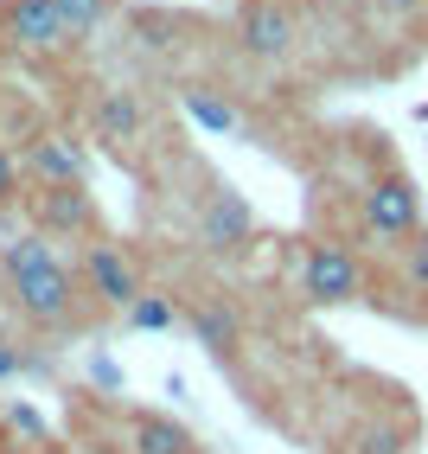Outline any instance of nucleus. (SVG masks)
<instances>
[{
    "mask_svg": "<svg viewBox=\"0 0 428 454\" xmlns=\"http://www.w3.org/2000/svg\"><path fill=\"white\" fill-rule=\"evenodd\" d=\"M13 372H19V352H13L7 340H0V378H13Z\"/></svg>",
    "mask_w": 428,
    "mask_h": 454,
    "instance_id": "obj_20",
    "label": "nucleus"
},
{
    "mask_svg": "<svg viewBox=\"0 0 428 454\" xmlns=\"http://www.w3.org/2000/svg\"><path fill=\"white\" fill-rule=\"evenodd\" d=\"M103 13H109V0H58V20L71 26V39L97 33V26H103Z\"/></svg>",
    "mask_w": 428,
    "mask_h": 454,
    "instance_id": "obj_14",
    "label": "nucleus"
},
{
    "mask_svg": "<svg viewBox=\"0 0 428 454\" xmlns=\"http://www.w3.org/2000/svg\"><path fill=\"white\" fill-rule=\"evenodd\" d=\"M26 167H33L39 186H83V147L71 135H39L33 141V154H26Z\"/></svg>",
    "mask_w": 428,
    "mask_h": 454,
    "instance_id": "obj_9",
    "label": "nucleus"
},
{
    "mask_svg": "<svg viewBox=\"0 0 428 454\" xmlns=\"http://www.w3.org/2000/svg\"><path fill=\"white\" fill-rule=\"evenodd\" d=\"M83 288L97 294L103 308H121V314H128L135 301L147 294V288H141L135 256L121 250V244H89V250H83Z\"/></svg>",
    "mask_w": 428,
    "mask_h": 454,
    "instance_id": "obj_5",
    "label": "nucleus"
},
{
    "mask_svg": "<svg viewBox=\"0 0 428 454\" xmlns=\"http://www.w3.org/2000/svg\"><path fill=\"white\" fill-rule=\"evenodd\" d=\"M33 218H39V237L45 231H77V237H89L97 231V199H89L83 186H39L33 192Z\"/></svg>",
    "mask_w": 428,
    "mask_h": 454,
    "instance_id": "obj_7",
    "label": "nucleus"
},
{
    "mask_svg": "<svg viewBox=\"0 0 428 454\" xmlns=\"http://www.w3.org/2000/svg\"><path fill=\"white\" fill-rule=\"evenodd\" d=\"M358 218L371 237H384V244H403V237L422 231V192L409 173H377L371 186H364L358 199Z\"/></svg>",
    "mask_w": 428,
    "mask_h": 454,
    "instance_id": "obj_2",
    "label": "nucleus"
},
{
    "mask_svg": "<svg viewBox=\"0 0 428 454\" xmlns=\"http://www.w3.org/2000/svg\"><path fill=\"white\" fill-rule=\"evenodd\" d=\"M250 231H256V218H250V205H243V192H230V186H218L205 199V211H198V237L211 250H243L250 244Z\"/></svg>",
    "mask_w": 428,
    "mask_h": 454,
    "instance_id": "obj_8",
    "label": "nucleus"
},
{
    "mask_svg": "<svg viewBox=\"0 0 428 454\" xmlns=\"http://www.w3.org/2000/svg\"><path fill=\"white\" fill-rule=\"evenodd\" d=\"M7 199H19V160L0 147V205H7Z\"/></svg>",
    "mask_w": 428,
    "mask_h": 454,
    "instance_id": "obj_18",
    "label": "nucleus"
},
{
    "mask_svg": "<svg viewBox=\"0 0 428 454\" xmlns=\"http://www.w3.org/2000/svg\"><path fill=\"white\" fill-rule=\"evenodd\" d=\"M237 39L250 58H288L294 45V13H288V0H250L237 20Z\"/></svg>",
    "mask_w": 428,
    "mask_h": 454,
    "instance_id": "obj_6",
    "label": "nucleus"
},
{
    "mask_svg": "<svg viewBox=\"0 0 428 454\" xmlns=\"http://www.w3.org/2000/svg\"><path fill=\"white\" fill-rule=\"evenodd\" d=\"M0 33L33 58H51L71 45V26L58 20V0H0Z\"/></svg>",
    "mask_w": 428,
    "mask_h": 454,
    "instance_id": "obj_4",
    "label": "nucleus"
},
{
    "mask_svg": "<svg viewBox=\"0 0 428 454\" xmlns=\"http://www.w3.org/2000/svg\"><path fill=\"white\" fill-rule=\"evenodd\" d=\"M300 294H307L314 308H346V301L364 294V262L346 244H314L300 256Z\"/></svg>",
    "mask_w": 428,
    "mask_h": 454,
    "instance_id": "obj_3",
    "label": "nucleus"
},
{
    "mask_svg": "<svg viewBox=\"0 0 428 454\" xmlns=\"http://www.w3.org/2000/svg\"><path fill=\"white\" fill-rule=\"evenodd\" d=\"M141 97H128V90H103L97 97V135L103 141H135L141 135Z\"/></svg>",
    "mask_w": 428,
    "mask_h": 454,
    "instance_id": "obj_11",
    "label": "nucleus"
},
{
    "mask_svg": "<svg viewBox=\"0 0 428 454\" xmlns=\"http://www.w3.org/2000/svg\"><path fill=\"white\" fill-rule=\"evenodd\" d=\"M192 333H198V346H205V352L230 358L237 340H243V320H237L230 308H218V301H205V308H192Z\"/></svg>",
    "mask_w": 428,
    "mask_h": 454,
    "instance_id": "obj_12",
    "label": "nucleus"
},
{
    "mask_svg": "<svg viewBox=\"0 0 428 454\" xmlns=\"http://www.w3.org/2000/svg\"><path fill=\"white\" fill-rule=\"evenodd\" d=\"M403 276H409L416 288H428V237H416V244H409V256H403Z\"/></svg>",
    "mask_w": 428,
    "mask_h": 454,
    "instance_id": "obj_17",
    "label": "nucleus"
},
{
    "mask_svg": "<svg viewBox=\"0 0 428 454\" xmlns=\"http://www.w3.org/2000/svg\"><path fill=\"white\" fill-rule=\"evenodd\" d=\"M121 454H192V429H179L173 416L141 410V416H128V442H121Z\"/></svg>",
    "mask_w": 428,
    "mask_h": 454,
    "instance_id": "obj_10",
    "label": "nucleus"
},
{
    "mask_svg": "<svg viewBox=\"0 0 428 454\" xmlns=\"http://www.w3.org/2000/svg\"><path fill=\"white\" fill-rule=\"evenodd\" d=\"M358 454H403V435H396V429H364Z\"/></svg>",
    "mask_w": 428,
    "mask_h": 454,
    "instance_id": "obj_16",
    "label": "nucleus"
},
{
    "mask_svg": "<svg viewBox=\"0 0 428 454\" xmlns=\"http://www.w3.org/2000/svg\"><path fill=\"white\" fill-rule=\"evenodd\" d=\"M7 422H13V435H39V416H33V410H26V403H19V410H13Z\"/></svg>",
    "mask_w": 428,
    "mask_h": 454,
    "instance_id": "obj_19",
    "label": "nucleus"
},
{
    "mask_svg": "<svg viewBox=\"0 0 428 454\" xmlns=\"http://www.w3.org/2000/svg\"><path fill=\"white\" fill-rule=\"evenodd\" d=\"M186 109L198 115L205 129H218V135H230V129H237V109H230V103H211L205 90H186Z\"/></svg>",
    "mask_w": 428,
    "mask_h": 454,
    "instance_id": "obj_15",
    "label": "nucleus"
},
{
    "mask_svg": "<svg viewBox=\"0 0 428 454\" xmlns=\"http://www.w3.org/2000/svg\"><path fill=\"white\" fill-rule=\"evenodd\" d=\"M0 269H7V282H13V308H19L26 326H65V320H71L77 276L51 256V244H45L39 231L19 237V244H7Z\"/></svg>",
    "mask_w": 428,
    "mask_h": 454,
    "instance_id": "obj_1",
    "label": "nucleus"
},
{
    "mask_svg": "<svg viewBox=\"0 0 428 454\" xmlns=\"http://www.w3.org/2000/svg\"><path fill=\"white\" fill-rule=\"evenodd\" d=\"M33 454H71V448H58V442H39V448H33Z\"/></svg>",
    "mask_w": 428,
    "mask_h": 454,
    "instance_id": "obj_21",
    "label": "nucleus"
},
{
    "mask_svg": "<svg viewBox=\"0 0 428 454\" xmlns=\"http://www.w3.org/2000/svg\"><path fill=\"white\" fill-rule=\"evenodd\" d=\"M173 314H179V308H173V294H141L135 308H128V326H135V333H167Z\"/></svg>",
    "mask_w": 428,
    "mask_h": 454,
    "instance_id": "obj_13",
    "label": "nucleus"
}]
</instances>
